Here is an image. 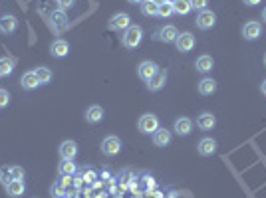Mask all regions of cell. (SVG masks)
Returning <instances> with one entry per match:
<instances>
[{"instance_id":"cell-1","label":"cell","mask_w":266,"mask_h":198,"mask_svg":"<svg viewBox=\"0 0 266 198\" xmlns=\"http://www.w3.org/2000/svg\"><path fill=\"white\" fill-rule=\"evenodd\" d=\"M143 40V28L137 26V24H131L129 28L124 30V36H121V44H124V48L127 50H135Z\"/></svg>"},{"instance_id":"cell-2","label":"cell","mask_w":266,"mask_h":198,"mask_svg":"<svg viewBox=\"0 0 266 198\" xmlns=\"http://www.w3.org/2000/svg\"><path fill=\"white\" fill-rule=\"evenodd\" d=\"M137 129L141 131V133H145V135H153L155 131L159 129V119H157V115H153V113H145V115H141L139 117V121H137Z\"/></svg>"},{"instance_id":"cell-3","label":"cell","mask_w":266,"mask_h":198,"mask_svg":"<svg viewBox=\"0 0 266 198\" xmlns=\"http://www.w3.org/2000/svg\"><path fill=\"white\" fill-rule=\"evenodd\" d=\"M195 24H197V28H201V30H211V28L217 24V14H215L213 10H201V12L197 14Z\"/></svg>"},{"instance_id":"cell-4","label":"cell","mask_w":266,"mask_h":198,"mask_svg":"<svg viewBox=\"0 0 266 198\" xmlns=\"http://www.w3.org/2000/svg\"><path fill=\"white\" fill-rule=\"evenodd\" d=\"M119 151H121V139L119 137L110 135L101 141V152H104L106 157H115Z\"/></svg>"},{"instance_id":"cell-5","label":"cell","mask_w":266,"mask_h":198,"mask_svg":"<svg viewBox=\"0 0 266 198\" xmlns=\"http://www.w3.org/2000/svg\"><path fill=\"white\" fill-rule=\"evenodd\" d=\"M108 26H110V30H125V28L131 26V18H129L127 12H117L110 18Z\"/></svg>"},{"instance_id":"cell-6","label":"cell","mask_w":266,"mask_h":198,"mask_svg":"<svg viewBox=\"0 0 266 198\" xmlns=\"http://www.w3.org/2000/svg\"><path fill=\"white\" fill-rule=\"evenodd\" d=\"M175 46H177V50L183 52V54L191 52V50L195 48V36H193L191 32H181V34L177 36V40H175Z\"/></svg>"},{"instance_id":"cell-7","label":"cell","mask_w":266,"mask_h":198,"mask_svg":"<svg viewBox=\"0 0 266 198\" xmlns=\"http://www.w3.org/2000/svg\"><path fill=\"white\" fill-rule=\"evenodd\" d=\"M18 28V20L14 14H2L0 16V32H2L4 36H10L14 34Z\"/></svg>"},{"instance_id":"cell-8","label":"cell","mask_w":266,"mask_h":198,"mask_svg":"<svg viewBox=\"0 0 266 198\" xmlns=\"http://www.w3.org/2000/svg\"><path fill=\"white\" fill-rule=\"evenodd\" d=\"M159 72V65L155 63V61H141L139 63V68H137V74H139V77L143 79V81H149L155 74Z\"/></svg>"},{"instance_id":"cell-9","label":"cell","mask_w":266,"mask_h":198,"mask_svg":"<svg viewBox=\"0 0 266 198\" xmlns=\"http://www.w3.org/2000/svg\"><path fill=\"white\" fill-rule=\"evenodd\" d=\"M52 24H54L56 32H64V30L70 26V20H68V16H66V10H62V8L54 10V12H52Z\"/></svg>"},{"instance_id":"cell-10","label":"cell","mask_w":266,"mask_h":198,"mask_svg":"<svg viewBox=\"0 0 266 198\" xmlns=\"http://www.w3.org/2000/svg\"><path fill=\"white\" fill-rule=\"evenodd\" d=\"M165 83H167V70H161L159 68V72L147 81V90L149 91H159V90L165 87Z\"/></svg>"},{"instance_id":"cell-11","label":"cell","mask_w":266,"mask_h":198,"mask_svg":"<svg viewBox=\"0 0 266 198\" xmlns=\"http://www.w3.org/2000/svg\"><path fill=\"white\" fill-rule=\"evenodd\" d=\"M197 151H199V155H203V157H211V155L217 152V141L211 139V137H204V139L199 141Z\"/></svg>"},{"instance_id":"cell-12","label":"cell","mask_w":266,"mask_h":198,"mask_svg":"<svg viewBox=\"0 0 266 198\" xmlns=\"http://www.w3.org/2000/svg\"><path fill=\"white\" fill-rule=\"evenodd\" d=\"M6 194L10 198H18V196H22L26 192V184H24V179H14L12 183H8L6 186Z\"/></svg>"},{"instance_id":"cell-13","label":"cell","mask_w":266,"mask_h":198,"mask_svg":"<svg viewBox=\"0 0 266 198\" xmlns=\"http://www.w3.org/2000/svg\"><path fill=\"white\" fill-rule=\"evenodd\" d=\"M260 34H262V28H260L258 22H247V24L242 26V36H244V40H249V42L260 38Z\"/></svg>"},{"instance_id":"cell-14","label":"cell","mask_w":266,"mask_h":198,"mask_svg":"<svg viewBox=\"0 0 266 198\" xmlns=\"http://www.w3.org/2000/svg\"><path fill=\"white\" fill-rule=\"evenodd\" d=\"M104 115H106V111H104V107L101 105H90L86 109V121L92 123V125L99 123L101 119H104Z\"/></svg>"},{"instance_id":"cell-15","label":"cell","mask_w":266,"mask_h":198,"mask_svg":"<svg viewBox=\"0 0 266 198\" xmlns=\"http://www.w3.org/2000/svg\"><path fill=\"white\" fill-rule=\"evenodd\" d=\"M78 155V145L76 141H64L60 145V157L66 159V161H74Z\"/></svg>"},{"instance_id":"cell-16","label":"cell","mask_w":266,"mask_h":198,"mask_svg":"<svg viewBox=\"0 0 266 198\" xmlns=\"http://www.w3.org/2000/svg\"><path fill=\"white\" fill-rule=\"evenodd\" d=\"M215 125H217V117H215L211 111H203V113L197 117V127L203 129V131H211Z\"/></svg>"},{"instance_id":"cell-17","label":"cell","mask_w":266,"mask_h":198,"mask_svg":"<svg viewBox=\"0 0 266 198\" xmlns=\"http://www.w3.org/2000/svg\"><path fill=\"white\" fill-rule=\"evenodd\" d=\"M173 131H175L177 135L185 137V135H189L191 131H193V121H191L189 117H181V119H177V121H175V127H173Z\"/></svg>"},{"instance_id":"cell-18","label":"cell","mask_w":266,"mask_h":198,"mask_svg":"<svg viewBox=\"0 0 266 198\" xmlns=\"http://www.w3.org/2000/svg\"><path fill=\"white\" fill-rule=\"evenodd\" d=\"M50 52L54 58H66L70 52V46H68L66 40H54L52 46H50Z\"/></svg>"},{"instance_id":"cell-19","label":"cell","mask_w":266,"mask_h":198,"mask_svg":"<svg viewBox=\"0 0 266 198\" xmlns=\"http://www.w3.org/2000/svg\"><path fill=\"white\" fill-rule=\"evenodd\" d=\"M177 36H179V30L175 28V26H163L159 32H157V38L161 40V42H165V44H171V42H175L177 40Z\"/></svg>"},{"instance_id":"cell-20","label":"cell","mask_w":266,"mask_h":198,"mask_svg":"<svg viewBox=\"0 0 266 198\" xmlns=\"http://www.w3.org/2000/svg\"><path fill=\"white\" fill-rule=\"evenodd\" d=\"M171 143V131L167 129H157L153 133V145L155 147H167Z\"/></svg>"},{"instance_id":"cell-21","label":"cell","mask_w":266,"mask_h":198,"mask_svg":"<svg viewBox=\"0 0 266 198\" xmlns=\"http://www.w3.org/2000/svg\"><path fill=\"white\" fill-rule=\"evenodd\" d=\"M195 68H197V72H201V74H209V72L215 68V60H213L211 56H201V58H197V61H195Z\"/></svg>"},{"instance_id":"cell-22","label":"cell","mask_w":266,"mask_h":198,"mask_svg":"<svg viewBox=\"0 0 266 198\" xmlns=\"http://www.w3.org/2000/svg\"><path fill=\"white\" fill-rule=\"evenodd\" d=\"M20 85H22V90L32 91V90H36V87L40 85V81H38V77H36L34 72H26L22 77H20Z\"/></svg>"},{"instance_id":"cell-23","label":"cell","mask_w":266,"mask_h":198,"mask_svg":"<svg viewBox=\"0 0 266 198\" xmlns=\"http://www.w3.org/2000/svg\"><path fill=\"white\" fill-rule=\"evenodd\" d=\"M217 91V81L211 77H203L199 81V93L201 95H213Z\"/></svg>"},{"instance_id":"cell-24","label":"cell","mask_w":266,"mask_h":198,"mask_svg":"<svg viewBox=\"0 0 266 198\" xmlns=\"http://www.w3.org/2000/svg\"><path fill=\"white\" fill-rule=\"evenodd\" d=\"M58 172L62 174V177H74V174L78 172V167H76L74 161L62 159V163H60V167H58Z\"/></svg>"},{"instance_id":"cell-25","label":"cell","mask_w":266,"mask_h":198,"mask_svg":"<svg viewBox=\"0 0 266 198\" xmlns=\"http://www.w3.org/2000/svg\"><path fill=\"white\" fill-rule=\"evenodd\" d=\"M139 8H141L143 16H157L159 14V4H155L153 0H143L139 4Z\"/></svg>"},{"instance_id":"cell-26","label":"cell","mask_w":266,"mask_h":198,"mask_svg":"<svg viewBox=\"0 0 266 198\" xmlns=\"http://www.w3.org/2000/svg\"><path fill=\"white\" fill-rule=\"evenodd\" d=\"M191 2L189 0H173V12L179 16H187L191 12Z\"/></svg>"},{"instance_id":"cell-27","label":"cell","mask_w":266,"mask_h":198,"mask_svg":"<svg viewBox=\"0 0 266 198\" xmlns=\"http://www.w3.org/2000/svg\"><path fill=\"white\" fill-rule=\"evenodd\" d=\"M34 74H36L40 85H46V83H50V79H52V72L46 68V65H40V68H36Z\"/></svg>"},{"instance_id":"cell-28","label":"cell","mask_w":266,"mask_h":198,"mask_svg":"<svg viewBox=\"0 0 266 198\" xmlns=\"http://www.w3.org/2000/svg\"><path fill=\"white\" fill-rule=\"evenodd\" d=\"M14 72V60L12 58H0V77H6Z\"/></svg>"},{"instance_id":"cell-29","label":"cell","mask_w":266,"mask_h":198,"mask_svg":"<svg viewBox=\"0 0 266 198\" xmlns=\"http://www.w3.org/2000/svg\"><path fill=\"white\" fill-rule=\"evenodd\" d=\"M14 181V174H12V167H0V183H2L4 186L8 183Z\"/></svg>"},{"instance_id":"cell-30","label":"cell","mask_w":266,"mask_h":198,"mask_svg":"<svg viewBox=\"0 0 266 198\" xmlns=\"http://www.w3.org/2000/svg\"><path fill=\"white\" fill-rule=\"evenodd\" d=\"M171 14H175V12H173V2H171V0H165L163 4H159V14H157V16H161V18H169Z\"/></svg>"},{"instance_id":"cell-31","label":"cell","mask_w":266,"mask_h":198,"mask_svg":"<svg viewBox=\"0 0 266 198\" xmlns=\"http://www.w3.org/2000/svg\"><path fill=\"white\" fill-rule=\"evenodd\" d=\"M191 2V8L193 10H207V4H209V0H189Z\"/></svg>"},{"instance_id":"cell-32","label":"cell","mask_w":266,"mask_h":198,"mask_svg":"<svg viewBox=\"0 0 266 198\" xmlns=\"http://www.w3.org/2000/svg\"><path fill=\"white\" fill-rule=\"evenodd\" d=\"M8 103H10V93L6 90H0V109L8 107Z\"/></svg>"},{"instance_id":"cell-33","label":"cell","mask_w":266,"mask_h":198,"mask_svg":"<svg viewBox=\"0 0 266 198\" xmlns=\"http://www.w3.org/2000/svg\"><path fill=\"white\" fill-rule=\"evenodd\" d=\"M52 194H56V196H64V194H66V186H64L62 181L56 183V184L52 186Z\"/></svg>"},{"instance_id":"cell-34","label":"cell","mask_w":266,"mask_h":198,"mask_svg":"<svg viewBox=\"0 0 266 198\" xmlns=\"http://www.w3.org/2000/svg\"><path fill=\"white\" fill-rule=\"evenodd\" d=\"M56 4L62 10H68V8H72L76 4V0H56Z\"/></svg>"},{"instance_id":"cell-35","label":"cell","mask_w":266,"mask_h":198,"mask_svg":"<svg viewBox=\"0 0 266 198\" xmlns=\"http://www.w3.org/2000/svg\"><path fill=\"white\" fill-rule=\"evenodd\" d=\"M12 174H14V179H24V168L18 167V165H14V167H12Z\"/></svg>"},{"instance_id":"cell-36","label":"cell","mask_w":266,"mask_h":198,"mask_svg":"<svg viewBox=\"0 0 266 198\" xmlns=\"http://www.w3.org/2000/svg\"><path fill=\"white\" fill-rule=\"evenodd\" d=\"M94 179H95V172H94V170H88V172L84 174V181H86V183H94Z\"/></svg>"},{"instance_id":"cell-37","label":"cell","mask_w":266,"mask_h":198,"mask_svg":"<svg viewBox=\"0 0 266 198\" xmlns=\"http://www.w3.org/2000/svg\"><path fill=\"white\" fill-rule=\"evenodd\" d=\"M260 2H262V0H244V4H247V6H256Z\"/></svg>"},{"instance_id":"cell-38","label":"cell","mask_w":266,"mask_h":198,"mask_svg":"<svg viewBox=\"0 0 266 198\" xmlns=\"http://www.w3.org/2000/svg\"><path fill=\"white\" fill-rule=\"evenodd\" d=\"M260 91H262V95L266 97V79L262 81V85H260Z\"/></svg>"},{"instance_id":"cell-39","label":"cell","mask_w":266,"mask_h":198,"mask_svg":"<svg viewBox=\"0 0 266 198\" xmlns=\"http://www.w3.org/2000/svg\"><path fill=\"white\" fill-rule=\"evenodd\" d=\"M127 2H129V4H141L143 0H127Z\"/></svg>"},{"instance_id":"cell-40","label":"cell","mask_w":266,"mask_h":198,"mask_svg":"<svg viewBox=\"0 0 266 198\" xmlns=\"http://www.w3.org/2000/svg\"><path fill=\"white\" fill-rule=\"evenodd\" d=\"M153 2H155V4H163V2H165V0H153Z\"/></svg>"},{"instance_id":"cell-41","label":"cell","mask_w":266,"mask_h":198,"mask_svg":"<svg viewBox=\"0 0 266 198\" xmlns=\"http://www.w3.org/2000/svg\"><path fill=\"white\" fill-rule=\"evenodd\" d=\"M262 18H264V22H266V8L262 10Z\"/></svg>"},{"instance_id":"cell-42","label":"cell","mask_w":266,"mask_h":198,"mask_svg":"<svg viewBox=\"0 0 266 198\" xmlns=\"http://www.w3.org/2000/svg\"><path fill=\"white\" fill-rule=\"evenodd\" d=\"M264 65H266V56H264Z\"/></svg>"}]
</instances>
